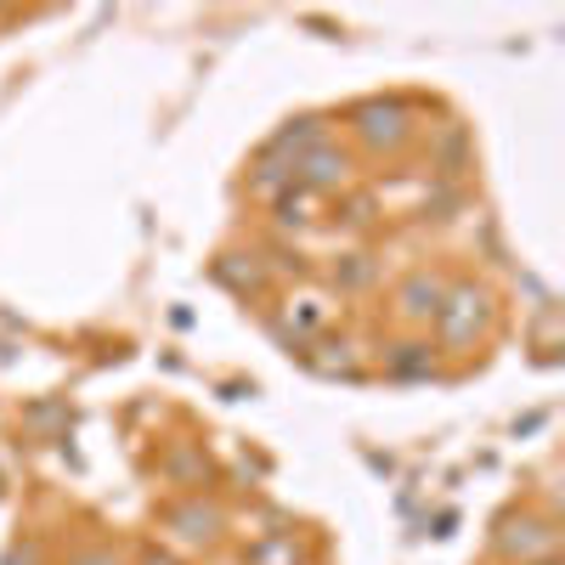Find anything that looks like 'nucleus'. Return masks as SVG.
<instances>
[{
	"instance_id": "obj_1",
	"label": "nucleus",
	"mask_w": 565,
	"mask_h": 565,
	"mask_svg": "<svg viewBox=\"0 0 565 565\" xmlns=\"http://www.w3.org/2000/svg\"><path fill=\"white\" fill-rule=\"evenodd\" d=\"M249 559H255V565H295V543H289V537H277V543L255 548Z\"/></svg>"
},
{
	"instance_id": "obj_2",
	"label": "nucleus",
	"mask_w": 565,
	"mask_h": 565,
	"mask_svg": "<svg viewBox=\"0 0 565 565\" xmlns=\"http://www.w3.org/2000/svg\"><path fill=\"white\" fill-rule=\"evenodd\" d=\"M175 526H186L181 537H204V532L215 526V514H210V509H186V514H175Z\"/></svg>"
},
{
	"instance_id": "obj_3",
	"label": "nucleus",
	"mask_w": 565,
	"mask_h": 565,
	"mask_svg": "<svg viewBox=\"0 0 565 565\" xmlns=\"http://www.w3.org/2000/svg\"><path fill=\"white\" fill-rule=\"evenodd\" d=\"M306 181L328 186V181H334V159H311V164H306Z\"/></svg>"
},
{
	"instance_id": "obj_4",
	"label": "nucleus",
	"mask_w": 565,
	"mask_h": 565,
	"mask_svg": "<svg viewBox=\"0 0 565 565\" xmlns=\"http://www.w3.org/2000/svg\"><path fill=\"white\" fill-rule=\"evenodd\" d=\"M74 565H119V559H114V554H103V548H90V554H79Z\"/></svg>"
}]
</instances>
